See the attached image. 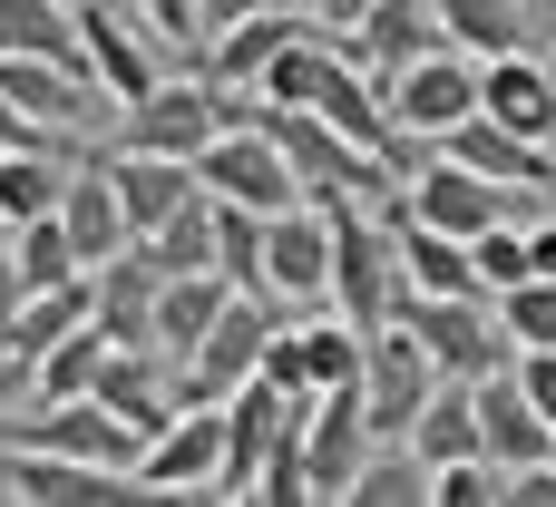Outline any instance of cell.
Masks as SVG:
<instances>
[{"instance_id":"1","label":"cell","mask_w":556,"mask_h":507,"mask_svg":"<svg viewBox=\"0 0 556 507\" xmlns=\"http://www.w3.org/2000/svg\"><path fill=\"white\" fill-rule=\"evenodd\" d=\"M264 127H274V147H283V166H293V186H303L313 205H332V195L391 205V195H401V176H391L371 147H352L342 127H323L313 107H274V98H264Z\"/></svg>"},{"instance_id":"2","label":"cell","mask_w":556,"mask_h":507,"mask_svg":"<svg viewBox=\"0 0 556 507\" xmlns=\"http://www.w3.org/2000/svg\"><path fill=\"white\" fill-rule=\"evenodd\" d=\"M332 313L342 322H391L401 303V244H391V205H362V195H332Z\"/></svg>"},{"instance_id":"3","label":"cell","mask_w":556,"mask_h":507,"mask_svg":"<svg viewBox=\"0 0 556 507\" xmlns=\"http://www.w3.org/2000/svg\"><path fill=\"white\" fill-rule=\"evenodd\" d=\"M391 313L430 342V362H440L450 381H489V371L518 362V342H508V322H498V293H401Z\"/></svg>"},{"instance_id":"4","label":"cell","mask_w":556,"mask_h":507,"mask_svg":"<svg viewBox=\"0 0 556 507\" xmlns=\"http://www.w3.org/2000/svg\"><path fill=\"white\" fill-rule=\"evenodd\" d=\"M195 186L205 195H225V205H254V215H283L303 186H293V166H283V147H274V127H264V107H244V117H225L205 147H195Z\"/></svg>"},{"instance_id":"5","label":"cell","mask_w":556,"mask_h":507,"mask_svg":"<svg viewBox=\"0 0 556 507\" xmlns=\"http://www.w3.org/2000/svg\"><path fill=\"white\" fill-rule=\"evenodd\" d=\"M440 391V362H430V342L391 313V322H371L362 332V401H371V430L381 440H410V420H420V401Z\"/></svg>"},{"instance_id":"6","label":"cell","mask_w":556,"mask_h":507,"mask_svg":"<svg viewBox=\"0 0 556 507\" xmlns=\"http://www.w3.org/2000/svg\"><path fill=\"white\" fill-rule=\"evenodd\" d=\"M0 440L10 449H59V459H98V469H137V430L98 401V391H78V401H29V420H0Z\"/></svg>"},{"instance_id":"7","label":"cell","mask_w":556,"mask_h":507,"mask_svg":"<svg viewBox=\"0 0 556 507\" xmlns=\"http://www.w3.org/2000/svg\"><path fill=\"white\" fill-rule=\"evenodd\" d=\"M0 98H10L20 117L59 127V137H98V117L117 107V98L88 78V59H29V49H0Z\"/></svg>"},{"instance_id":"8","label":"cell","mask_w":556,"mask_h":507,"mask_svg":"<svg viewBox=\"0 0 556 507\" xmlns=\"http://www.w3.org/2000/svg\"><path fill=\"white\" fill-rule=\"evenodd\" d=\"M381 107H391L401 137L440 147V137L479 107V59H469V49H430V59H410L401 78H381Z\"/></svg>"},{"instance_id":"9","label":"cell","mask_w":556,"mask_h":507,"mask_svg":"<svg viewBox=\"0 0 556 507\" xmlns=\"http://www.w3.org/2000/svg\"><path fill=\"white\" fill-rule=\"evenodd\" d=\"M264 342H274L264 293H235V303L215 313V332L176 362V410H186V401H225V391H244V381L264 371Z\"/></svg>"},{"instance_id":"10","label":"cell","mask_w":556,"mask_h":507,"mask_svg":"<svg viewBox=\"0 0 556 507\" xmlns=\"http://www.w3.org/2000/svg\"><path fill=\"white\" fill-rule=\"evenodd\" d=\"M264 381H283L293 401L362 381V322H342L332 303H313V322H274V342H264Z\"/></svg>"},{"instance_id":"11","label":"cell","mask_w":556,"mask_h":507,"mask_svg":"<svg viewBox=\"0 0 556 507\" xmlns=\"http://www.w3.org/2000/svg\"><path fill=\"white\" fill-rule=\"evenodd\" d=\"M0 498H29V507H127V498H147V479H137V469H98V459L10 449V440H0Z\"/></svg>"},{"instance_id":"12","label":"cell","mask_w":556,"mask_h":507,"mask_svg":"<svg viewBox=\"0 0 556 507\" xmlns=\"http://www.w3.org/2000/svg\"><path fill=\"white\" fill-rule=\"evenodd\" d=\"M264 303H332V215L313 195L264 215Z\"/></svg>"},{"instance_id":"13","label":"cell","mask_w":556,"mask_h":507,"mask_svg":"<svg viewBox=\"0 0 556 507\" xmlns=\"http://www.w3.org/2000/svg\"><path fill=\"white\" fill-rule=\"evenodd\" d=\"M215 469H225V401H186V410L137 449L147 498H205V489H215Z\"/></svg>"},{"instance_id":"14","label":"cell","mask_w":556,"mask_h":507,"mask_svg":"<svg viewBox=\"0 0 556 507\" xmlns=\"http://www.w3.org/2000/svg\"><path fill=\"white\" fill-rule=\"evenodd\" d=\"M78 59H88V78L127 107V98H147L156 78H166V49L137 29V10L127 0H78Z\"/></svg>"},{"instance_id":"15","label":"cell","mask_w":556,"mask_h":507,"mask_svg":"<svg viewBox=\"0 0 556 507\" xmlns=\"http://www.w3.org/2000/svg\"><path fill=\"white\" fill-rule=\"evenodd\" d=\"M508 195H518V186H498V176H479V166H459V156L430 147V156L410 166V195H401V205H410L420 225H440V235H479V225L508 215Z\"/></svg>"},{"instance_id":"16","label":"cell","mask_w":556,"mask_h":507,"mask_svg":"<svg viewBox=\"0 0 556 507\" xmlns=\"http://www.w3.org/2000/svg\"><path fill=\"white\" fill-rule=\"evenodd\" d=\"M283 410H293V391L283 381H244V391H225V469H215V489L205 498H254V479H264V449H274V430H283Z\"/></svg>"},{"instance_id":"17","label":"cell","mask_w":556,"mask_h":507,"mask_svg":"<svg viewBox=\"0 0 556 507\" xmlns=\"http://www.w3.org/2000/svg\"><path fill=\"white\" fill-rule=\"evenodd\" d=\"M479 107L498 117V127H518V137H556V68L538 49H498V59H479Z\"/></svg>"},{"instance_id":"18","label":"cell","mask_w":556,"mask_h":507,"mask_svg":"<svg viewBox=\"0 0 556 507\" xmlns=\"http://www.w3.org/2000/svg\"><path fill=\"white\" fill-rule=\"evenodd\" d=\"M59 225H68L78 264H108V254H127V244H137V235H127V205H117L108 156H78V166L59 176Z\"/></svg>"},{"instance_id":"19","label":"cell","mask_w":556,"mask_h":507,"mask_svg":"<svg viewBox=\"0 0 556 507\" xmlns=\"http://www.w3.org/2000/svg\"><path fill=\"white\" fill-rule=\"evenodd\" d=\"M156 283H166V274L147 264V244L88 264V322H98L108 342H156Z\"/></svg>"},{"instance_id":"20","label":"cell","mask_w":556,"mask_h":507,"mask_svg":"<svg viewBox=\"0 0 556 507\" xmlns=\"http://www.w3.org/2000/svg\"><path fill=\"white\" fill-rule=\"evenodd\" d=\"M342 49H352L371 78H401L410 59L450 49V29H440V10H430V0H371V10H362V29H352Z\"/></svg>"},{"instance_id":"21","label":"cell","mask_w":556,"mask_h":507,"mask_svg":"<svg viewBox=\"0 0 556 507\" xmlns=\"http://www.w3.org/2000/svg\"><path fill=\"white\" fill-rule=\"evenodd\" d=\"M303 20H313V10H283V0H264V10H244V20H225V29L205 39V59H195V68H205L215 88H254V78L274 68V49H283Z\"/></svg>"},{"instance_id":"22","label":"cell","mask_w":556,"mask_h":507,"mask_svg":"<svg viewBox=\"0 0 556 507\" xmlns=\"http://www.w3.org/2000/svg\"><path fill=\"white\" fill-rule=\"evenodd\" d=\"M391 244H401V293H489L479 264H469V235L420 225L401 195H391Z\"/></svg>"},{"instance_id":"23","label":"cell","mask_w":556,"mask_h":507,"mask_svg":"<svg viewBox=\"0 0 556 507\" xmlns=\"http://www.w3.org/2000/svg\"><path fill=\"white\" fill-rule=\"evenodd\" d=\"M440 156H459V166H479V176H498V186H556L547 147H538V137H518V127H498L489 107H469V117L440 137Z\"/></svg>"},{"instance_id":"24","label":"cell","mask_w":556,"mask_h":507,"mask_svg":"<svg viewBox=\"0 0 556 507\" xmlns=\"http://www.w3.org/2000/svg\"><path fill=\"white\" fill-rule=\"evenodd\" d=\"M479 449H489L498 469H528V459H547V449H556L547 410L518 391V371H489V381H479Z\"/></svg>"},{"instance_id":"25","label":"cell","mask_w":556,"mask_h":507,"mask_svg":"<svg viewBox=\"0 0 556 507\" xmlns=\"http://www.w3.org/2000/svg\"><path fill=\"white\" fill-rule=\"evenodd\" d=\"M108 176H117L127 235H156V225L195 195V166H186V156H127V147H108Z\"/></svg>"},{"instance_id":"26","label":"cell","mask_w":556,"mask_h":507,"mask_svg":"<svg viewBox=\"0 0 556 507\" xmlns=\"http://www.w3.org/2000/svg\"><path fill=\"white\" fill-rule=\"evenodd\" d=\"M225 303H235V283H225V274H166V283H156V352H166V362H186V352L215 332V313H225Z\"/></svg>"},{"instance_id":"27","label":"cell","mask_w":556,"mask_h":507,"mask_svg":"<svg viewBox=\"0 0 556 507\" xmlns=\"http://www.w3.org/2000/svg\"><path fill=\"white\" fill-rule=\"evenodd\" d=\"M410 459H420V469L479 459V381H450V371H440V391H430L420 420H410Z\"/></svg>"},{"instance_id":"28","label":"cell","mask_w":556,"mask_h":507,"mask_svg":"<svg viewBox=\"0 0 556 507\" xmlns=\"http://www.w3.org/2000/svg\"><path fill=\"white\" fill-rule=\"evenodd\" d=\"M78 322H88V274H68V283H39V293H20V313H10V332H0V342H10L20 362H39V352H49V342H68Z\"/></svg>"},{"instance_id":"29","label":"cell","mask_w":556,"mask_h":507,"mask_svg":"<svg viewBox=\"0 0 556 507\" xmlns=\"http://www.w3.org/2000/svg\"><path fill=\"white\" fill-rule=\"evenodd\" d=\"M440 10V29H450V49H469V59H498V49H528V0H430Z\"/></svg>"},{"instance_id":"30","label":"cell","mask_w":556,"mask_h":507,"mask_svg":"<svg viewBox=\"0 0 556 507\" xmlns=\"http://www.w3.org/2000/svg\"><path fill=\"white\" fill-rule=\"evenodd\" d=\"M137 244H147V264H156V274H215V195L195 186V195H186L156 235H137Z\"/></svg>"},{"instance_id":"31","label":"cell","mask_w":556,"mask_h":507,"mask_svg":"<svg viewBox=\"0 0 556 507\" xmlns=\"http://www.w3.org/2000/svg\"><path fill=\"white\" fill-rule=\"evenodd\" d=\"M98 362H108V332L78 322L68 342H49V352L29 362V401H78V391H98Z\"/></svg>"},{"instance_id":"32","label":"cell","mask_w":556,"mask_h":507,"mask_svg":"<svg viewBox=\"0 0 556 507\" xmlns=\"http://www.w3.org/2000/svg\"><path fill=\"white\" fill-rule=\"evenodd\" d=\"M215 274L235 293H264V215L254 205H225L215 195Z\"/></svg>"},{"instance_id":"33","label":"cell","mask_w":556,"mask_h":507,"mask_svg":"<svg viewBox=\"0 0 556 507\" xmlns=\"http://www.w3.org/2000/svg\"><path fill=\"white\" fill-rule=\"evenodd\" d=\"M10 254H20V283H29V293H39V283L88 274V264H78V244H68V225H59V205H49V215H29V225H10Z\"/></svg>"},{"instance_id":"34","label":"cell","mask_w":556,"mask_h":507,"mask_svg":"<svg viewBox=\"0 0 556 507\" xmlns=\"http://www.w3.org/2000/svg\"><path fill=\"white\" fill-rule=\"evenodd\" d=\"M59 176H68V156H10V147H0V225L49 215V205H59Z\"/></svg>"},{"instance_id":"35","label":"cell","mask_w":556,"mask_h":507,"mask_svg":"<svg viewBox=\"0 0 556 507\" xmlns=\"http://www.w3.org/2000/svg\"><path fill=\"white\" fill-rule=\"evenodd\" d=\"M469 264H479V283H489V293H508V283H528V274H538V244H528V225H518V215H498V225H479V235H469Z\"/></svg>"},{"instance_id":"36","label":"cell","mask_w":556,"mask_h":507,"mask_svg":"<svg viewBox=\"0 0 556 507\" xmlns=\"http://www.w3.org/2000/svg\"><path fill=\"white\" fill-rule=\"evenodd\" d=\"M498 322H508V342H518V352H556V274L508 283V293H498Z\"/></svg>"},{"instance_id":"37","label":"cell","mask_w":556,"mask_h":507,"mask_svg":"<svg viewBox=\"0 0 556 507\" xmlns=\"http://www.w3.org/2000/svg\"><path fill=\"white\" fill-rule=\"evenodd\" d=\"M127 10H137V29L166 49V68H195V59H205V10H195V0H127Z\"/></svg>"},{"instance_id":"38","label":"cell","mask_w":556,"mask_h":507,"mask_svg":"<svg viewBox=\"0 0 556 507\" xmlns=\"http://www.w3.org/2000/svg\"><path fill=\"white\" fill-rule=\"evenodd\" d=\"M420 498L430 507H489L498 498V459L479 449V459H440V469H420Z\"/></svg>"},{"instance_id":"39","label":"cell","mask_w":556,"mask_h":507,"mask_svg":"<svg viewBox=\"0 0 556 507\" xmlns=\"http://www.w3.org/2000/svg\"><path fill=\"white\" fill-rule=\"evenodd\" d=\"M508 371H518V391H528V401L547 410V430H556V352H518Z\"/></svg>"},{"instance_id":"40","label":"cell","mask_w":556,"mask_h":507,"mask_svg":"<svg viewBox=\"0 0 556 507\" xmlns=\"http://www.w3.org/2000/svg\"><path fill=\"white\" fill-rule=\"evenodd\" d=\"M303 10H313V29H323V39H352L371 0H303Z\"/></svg>"},{"instance_id":"41","label":"cell","mask_w":556,"mask_h":507,"mask_svg":"<svg viewBox=\"0 0 556 507\" xmlns=\"http://www.w3.org/2000/svg\"><path fill=\"white\" fill-rule=\"evenodd\" d=\"M20 401H29V362L0 342V410H20Z\"/></svg>"},{"instance_id":"42","label":"cell","mask_w":556,"mask_h":507,"mask_svg":"<svg viewBox=\"0 0 556 507\" xmlns=\"http://www.w3.org/2000/svg\"><path fill=\"white\" fill-rule=\"evenodd\" d=\"M195 10H205V39H215L225 20H244V10H264V0H195Z\"/></svg>"},{"instance_id":"43","label":"cell","mask_w":556,"mask_h":507,"mask_svg":"<svg viewBox=\"0 0 556 507\" xmlns=\"http://www.w3.org/2000/svg\"><path fill=\"white\" fill-rule=\"evenodd\" d=\"M528 244H538V274H556V215H547V225H528Z\"/></svg>"},{"instance_id":"44","label":"cell","mask_w":556,"mask_h":507,"mask_svg":"<svg viewBox=\"0 0 556 507\" xmlns=\"http://www.w3.org/2000/svg\"><path fill=\"white\" fill-rule=\"evenodd\" d=\"M547 68H556V59H547Z\"/></svg>"}]
</instances>
